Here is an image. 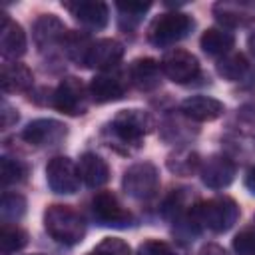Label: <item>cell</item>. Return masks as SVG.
I'll use <instances>...</instances> for the list:
<instances>
[{
  "label": "cell",
  "mask_w": 255,
  "mask_h": 255,
  "mask_svg": "<svg viewBox=\"0 0 255 255\" xmlns=\"http://www.w3.org/2000/svg\"><path fill=\"white\" fill-rule=\"evenodd\" d=\"M149 2H116V8L122 12V20L128 18L133 24L149 10Z\"/></svg>",
  "instance_id": "cell-29"
},
{
  "label": "cell",
  "mask_w": 255,
  "mask_h": 255,
  "mask_svg": "<svg viewBox=\"0 0 255 255\" xmlns=\"http://www.w3.org/2000/svg\"><path fill=\"white\" fill-rule=\"evenodd\" d=\"M86 255H108V253H104V251H100V249H94V251H90V253H86Z\"/></svg>",
  "instance_id": "cell-37"
},
{
  "label": "cell",
  "mask_w": 255,
  "mask_h": 255,
  "mask_svg": "<svg viewBox=\"0 0 255 255\" xmlns=\"http://www.w3.org/2000/svg\"><path fill=\"white\" fill-rule=\"evenodd\" d=\"M66 126L58 120H48V118H42V120H34L30 122L24 131H22V139L28 141L30 145H56L60 143L64 137H66Z\"/></svg>",
  "instance_id": "cell-10"
},
{
  "label": "cell",
  "mask_w": 255,
  "mask_h": 255,
  "mask_svg": "<svg viewBox=\"0 0 255 255\" xmlns=\"http://www.w3.org/2000/svg\"><path fill=\"white\" fill-rule=\"evenodd\" d=\"M201 181L211 189H223L227 187L235 177V163L221 153L209 155L205 161H201L199 167Z\"/></svg>",
  "instance_id": "cell-11"
},
{
  "label": "cell",
  "mask_w": 255,
  "mask_h": 255,
  "mask_svg": "<svg viewBox=\"0 0 255 255\" xmlns=\"http://www.w3.org/2000/svg\"><path fill=\"white\" fill-rule=\"evenodd\" d=\"M96 249L108 253V255H129V245L124 241V239H118V237H106L104 241H100L96 245Z\"/></svg>",
  "instance_id": "cell-32"
},
{
  "label": "cell",
  "mask_w": 255,
  "mask_h": 255,
  "mask_svg": "<svg viewBox=\"0 0 255 255\" xmlns=\"http://www.w3.org/2000/svg\"><path fill=\"white\" fill-rule=\"evenodd\" d=\"M52 106L68 116H80L88 108V98H86V88L78 78H64L58 88L54 90L52 96Z\"/></svg>",
  "instance_id": "cell-7"
},
{
  "label": "cell",
  "mask_w": 255,
  "mask_h": 255,
  "mask_svg": "<svg viewBox=\"0 0 255 255\" xmlns=\"http://www.w3.org/2000/svg\"><path fill=\"white\" fill-rule=\"evenodd\" d=\"M34 84L32 70L20 62H8L2 66V90L4 92H28Z\"/></svg>",
  "instance_id": "cell-21"
},
{
  "label": "cell",
  "mask_w": 255,
  "mask_h": 255,
  "mask_svg": "<svg viewBox=\"0 0 255 255\" xmlns=\"http://www.w3.org/2000/svg\"><path fill=\"white\" fill-rule=\"evenodd\" d=\"M249 48H251V52L255 54V34H253V36L249 38Z\"/></svg>",
  "instance_id": "cell-36"
},
{
  "label": "cell",
  "mask_w": 255,
  "mask_h": 255,
  "mask_svg": "<svg viewBox=\"0 0 255 255\" xmlns=\"http://www.w3.org/2000/svg\"><path fill=\"white\" fill-rule=\"evenodd\" d=\"M66 34H68V30H66L64 22L54 14H42L34 22V28H32V38L40 52L50 50L56 44H62Z\"/></svg>",
  "instance_id": "cell-13"
},
{
  "label": "cell",
  "mask_w": 255,
  "mask_h": 255,
  "mask_svg": "<svg viewBox=\"0 0 255 255\" xmlns=\"http://www.w3.org/2000/svg\"><path fill=\"white\" fill-rule=\"evenodd\" d=\"M137 255H177L165 241L147 239L137 247Z\"/></svg>",
  "instance_id": "cell-31"
},
{
  "label": "cell",
  "mask_w": 255,
  "mask_h": 255,
  "mask_svg": "<svg viewBox=\"0 0 255 255\" xmlns=\"http://www.w3.org/2000/svg\"><path fill=\"white\" fill-rule=\"evenodd\" d=\"M201 50L207 54V56H225L231 52L233 44H235V38L231 32L223 30V28H209L201 34Z\"/></svg>",
  "instance_id": "cell-22"
},
{
  "label": "cell",
  "mask_w": 255,
  "mask_h": 255,
  "mask_svg": "<svg viewBox=\"0 0 255 255\" xmlns=\"http://www.w3.org/2000/svg\"><path fill=\"white\" fill-rule=\"evenodd\" d=\"M161 70L171 82L187 84L195 80V76L199 74V62L191 52L173 48L161 58Z\"/></svg>",
  "instance_id": "cell-9"
},
{
  "label": "cell",
  "mask_w": 255,
  "mask_h": 255,
  "mask_svg": "<svg viewBox=\"0 0 255 255\" xmlns=\"http://www.w3.org/2000/svg\"><path fill=\"white\" fill-rule=\"evenodd\" d=\"M64 6L86 28L100 30V28H104L108 24L110 10H108V4H104V2H98V0H78V2H66Z\"/></svg>",
  "instance_id": "cell-14"
},
{
  "label": "cell",
  "mask_w": 255,
  "mask_h": 255,
  "mask_svg": "<svg viewBox=\"0 0 255 255\" xmlns=\"http://www.w3.org/2000/svg\"><path fill=\"white\" fill-rule=\"evenodd\" d=\"M46 179L54 193H76L80 187V171L78 165L64 155L52 157L46 165Z\"/></svg>",
  "instance_id": "cell-6"
},
{
  "label": "cell",
  "mask_w": 255,
  "mask_h": 255,
  "mask_svg": "<svg viewBox=\"0 0 255 255\" xmlns=\"http://www.w3.org/2000/svg\"><path fill=\"white\" fill-rule=\"evenodd\" d=\"M147 128H149V118L139 110H122L110 124L112 135L124 145H131V147H139Z\"/></svg>",
  "instance_id": "cell-5"
},
{
  "label": "cell",
  "mask_w": 255,
  "mask_h": 255,
  "mask_svg": "<svg viewBox=\"0 0 255 255\" xmlns=\"http://www.w3.org/2000/svg\"><path fill=\"white\" fill-rule=\"evenodd\" d=\"M124 92H126V86H124L122 78L116 74L104 72V74L94 76V80L90 82V96L98 104L116 102L124 96Z\"/></svg>",
  "instance_id": "cell-19"
},
{
  "label": "cell",
  "mask_w": 255,
  "mask_h": 255,
  "mask_svg": "<svg viewBox=\"0 0 255 255\" xmlns=\"http://www.w3.org/2000/svg\"><path fill=\"white\" fill-rule=\"evenodd\" d=\"M18 122V112L8 104V102H4L2 104V128L4 129H8L12 124H16Z\"/></svg>",
  "instance_id": "cell-33"
},
{
  "label": "cell",
  "mask_w": 255,
  "mask_h": 255,
  "mask_svg": "<svg viewBox=\"0 0 255 255\" xmlns=\"http://www.w3.org/2000/svg\"><path fill=\"white\" fill-rule=\"evenodd\" d=\"M122 58H124V46L114 38H102L92 42L86 66L96 70H110L118 66Z\"/></svg>",
  "instance_id": "cell-15"
},
{
  "label": "cell",
  "mask_w": 255,
  "mask_h": 255,
  "mask_svg": "<svg viewBox=\"0 0 255 255\" xmlns=\"http://www.w3.org/2000/svg\"><path fill=\"white\" fill-rule=\"evenodd\" d=\"M26 173H28V169L20 159H12V157H6V155L0 159V177H2L4 185L22 181L26 177Z\"/></svg>",
  "instance_id": "cell-28"
},
{
  "label": "cell",
  "mask_w": 255,
  "mask_h": 255,
  "mask_svg": "<svg viewBox=\"0 0 255 255\" xmlns=\"http://www.w3.org/2000/svg\"><path fill=\"white\" fill-rule=\"evenodd\" d=\"M62 50L66 52V56L76 62L78 66H86V60H88V54H90V48H92V42L86 34H80V32H68L62 40Z\"/></svg>",
  "instance_id": "cell-24"
},
{
  "label": "cell",
  "mask_w": 255,
  "mask_h": 255,
  "mask_svg": "<svg viewBox=\"0 0 255 255\" xmlns=\"http://www.w3.org/2000/svg\"><path fill=\"white\" fill-rule=\"evenodd\" d=\"M217 22L223 26H247L255 20V2L249 0H221L213 6Z\"/></svg>",
  "instance_id": "cell-12"
},
{
  "label": "cell",
  "mask_w": 255,
  "mask_h": 255,
  "mask_svg": "<svg viewBox=\"0 0 255 255\" xmlns=\"http://www.w3.org/2000/svg\"><path fill=\"white\" fill-rule=\"evenodd\" d=\"M32 255H42V253H32Z\"/></svg>",
  "instance_id": "cell-38"
},
{
  "label": "cell",
  "mask_w": 255,
  "mask_h": 255,
  "mask_svg": "<svg viewBox=\"0 0 255 255\" xmlns=\"http://www.w3.org/2000/svg\"><path fill=\"white\" fill-rule=\"evenodd\" d=\"M26 213V199L20 193H4L0 203V217L4 223H16Z\"/></svg>",
  "instance_id": "cell-27"
},
{
  "label": "cell",
  "mask_w": 255,
  "mask_h": 255,
  "mask_svg": "<svg viewBox=\"0 0 255 255\" xmlns=\"http://www.w3.org/2000/svg\"><path fill=\"white\" fill-rule=\"evenodd\" d=\"M193 28V20L191 16L183 14V12H165L159 14L151 26H149V42L157 48H167L173 46L175 42L183 40Z\"/></svg>",
  "instance_id": "cell-3"
},
{
  "label": "cell",
  "mask_w": 255,
  "mask_h": 255,
  "mask_svg": "<svg viewBox=\"0 0 255 255\" xmlns=\"http://www.w3.org/2000/svg\"><path fill=\"white\" fill-rule=\"evenodd\" d=\"M201 255H227L221 247H217V245H207L203 251H201Z\"/></svg>",
  "instance_id": "cell-35"
},
{
  "label": "cell",
  "mask_w": 255,
  "mask_h": 255,
  "mask_svg": "<svg viewBox=\"0 0 255 255\" xmlns=\"http://www.w3.org/2000/svg\"><path fill=\"white\" fill-rule=\"evenodd\" d=\"M181 112L193 122H213L225 112V106L211 96H191L181 102Z\"/></svg>",
  "instance_id": "cell-17"
},
{
  "label": "cell",
  "mask_w": 255,
  "mask_h": 255,
  "mask_svg": "<svg viewBox=\"0 0 255 255\" xmlns=\"http://www.w3.org/2000/svg\"><path fill=\"white\" fill-rule=\"evenodd\" d=\"M78 171H80V179L88 187H102L110 179V167H108V163L100 155H96L92 151H86V153L80 155Z\"/></svg>",
  "instance_id": "cell-20"
},
{
  "label": "cell",
  "mask_w": 255,
  "mask_h": 255,
  "mask_svg": "<svg viewBox=\"0 0 255 255\" xmlns=\"http://www.w3.org/2000/svg\"><path fill=\"white\" fill-rule=\"evenodd\" d=\"M247 58L243 56V54H225V56H221L219 60H217V74L221 76V78H225V80H229V82H235V80H239L245 72H247Z\"/></svg>",
  "instance_id": "cell-25"
},
{
  "label": "cell",
  "mask_w": 255,
  "mask_h": 255,
  "mask_svg": "<svg viewBox=\"0 0 255 255\" xmlns=\"http://www.w3.org/2000/svg\"><path fill=\"white\" fill-rule=\"evenodd\" d=\"M122 187L133 199H139V201L149 199L155 195V191L159 187V173H157L155 165L149 161L133 163L126 169L124 179H122Z\"/></svg>",
  "instance_id": "cell-4"
},
{
  "label": "cell",
  "mask_w": 255,
  "mask_h": 255,
  "mask_svg": "<svg viewBox=\"0 0 255 255\" xmlns=\"http://www.w3.org/2000/svg\"><path fill=\"white\" fill-rule=\"evenodd\" d=\"M94 217L102 225L110 227H128L131 225V213L120 203V199L112 191H98L92 199Z\"/></svg>",
  "instance_id": "cell-8"
},
{
  "label": "cell",
  "mask_w": 255,
  "mask_h": 255,
  "mask_svg": "<svg viewBox=\"0 0 255 255\" xmlns=\"http://www.w3.org/2000/svg\"><path fill=\"white\" fill-rule=\"evenodd\" d=\"M161 64L153 58H137L129 66V80L139 92H151L161 82Z\"/></svg>",
  "instance_id": "cell-16"
},
{
  "label": "cell",
  "mask_w": 255,
  "mask_h": 255,
  "mask_svg": "<svg viewBox=\"0 0 255 255\" xmlns=\"http://www.w3.org/2000/svg\"><path fill=\"white\" fill-rule=\"evenodd\" d=\"M44 227L48 235L64 245H76L86 235V223L78 211L68 205H50L44 211Z\"/></svg>",
  "instance_id": "cell-1"
},
{
  "label": "cell",
  "mask_w": 255,
  "mask_h": 255,
  "mask_svg": "<svg viewBox=\"0 0 255 255\" xmlns=\"http://www.w3.org/2000/svg\"><path fill=\"white\" fill-rule=\"evenodd\" d=\"M239 217V205L231 197H215L197 203L191 209V219L197 225L207 227L215 233L229 231Z\"/></svg>",
  "instance_id": "cell-2"
},
{
  "label": "cell",
  "mask_w": 255,
  "mask_h": 255,
  "mask_svg": "<svg viewBox=\"0 0 255 255\" xmlns=\"http://www.w3.org/2000/svg\"><path fill=\"white\" fill-rule=\"evenodd\" d=\"M28 243V233L20 229L18 225L4 223L0 229V253L2 255H12L20 251Z\"/></svg>",
  "instance_id": "cell-26"
},
{
  "label": "cell",
  "mask_w": 255,
  "mask_h": 255,
  "mask_svg": "<svg viewBox=\"0 0 255 255\" xmlns=\"http://www.w3.org/2000/svg\"><path fill=\"white\" fill-rule=\"evenodd\" d=\"M245 185H247V189H249L251 193H255V165L247 171V175H245Z\"/></svg>",
  "instance_id": "cell-34"
},
{
  "label": "cell",
  "mask_w": 255,
  "mask_h": 255,
  "mask_svg": "<svg viewBox=\"0 0 255 255\" xmlns=\"http://www.w3.org/2000/svg\"><path fill=\"white\" fill-rule=\"evenodd\" d=\"M201 167V159L191 149H175L167 155V169L175 175H191Z\"/></svg>",
  "instance_id": "cell-23"
},
{
  "label": "cell",
  "mask_w": 255,
  "mask_h": 255,
  "mask_svg": "<svg viewBox=\"0 0 255 255\" xmlns=\"http://www.w3.org/2000/svg\"><path fill=\"white\" fill-rule=\"evenodd\" d=\"M233 249L237 255H255V231L245 229L235 235Z\"/></svg>",
  "instance_id": "cell-30"
},
{
  "label": "cell",
  "mask_w": 255,
  "mask_h": 255,
  "mask_svg": "<svg viewBox=\"0 0 255 255\" xmlns=\"http://www.w3.org/2000/svg\"><path fill=\"white\" fill-rule=\"evenodd\" d=\"M0 50L8 60H16L26 52V34L22 26L10 20L6 14H2L0 24Z\"/></svg>",
  "instance_id": "cell-18"
}]
</instances>
